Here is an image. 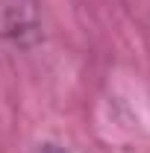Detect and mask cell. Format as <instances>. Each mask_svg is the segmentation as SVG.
Masks as SVG:
<instances>
[{
  "label": "cell",
  "instance_id": "cell-1",
  "mask_svg": "<svg viewBox=\"0 0 150 153\" xmlns=\"http://www.w3.org/2000/svg\"><path fill=\"white\" fill-rule=\"evenodd\" d=\"M38 30V0H0V36L24 41Z\"/></svg>",
  "mask_w": 150,
  "mask_h": 153
},
{
  "label": "cell",
  "instance_id": "cell-2",
  "mask_svg": "<svg viewBox=\"0 0 150 153\" xmlns=\"http://www.w3.org/2000/svg\"><path fill=\"white\" fill-rule=\"evenodd\" d=\"M36 153H68L65 147H56V144H44V147H38Z\"/></svg>",
  "mask_w": 150,
  "mask_h": 153
}]
</instances>
